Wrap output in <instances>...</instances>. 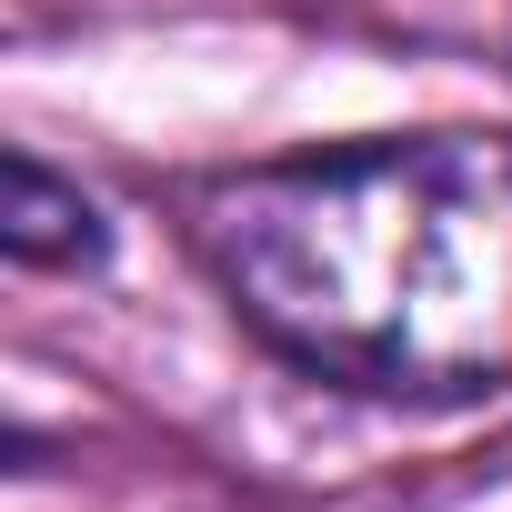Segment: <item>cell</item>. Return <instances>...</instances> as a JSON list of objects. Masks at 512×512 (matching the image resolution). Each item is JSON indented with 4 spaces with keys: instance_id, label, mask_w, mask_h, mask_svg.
<instances>
[{
    "instance_id": "1",
    "label": "cell",
    "mask_w": 512,
    "mask_h": 512,
    "mask_svg": "<svg viewBox=\"0 0 512 512\" xmlns=\"http://www.w3.org/2000/svg\"><path fill=\"white\" fill-rule=\"evenodd\" d=\"M231 322L362 402L512 392V131H382L191 181Z\"/></svg>"
},
{
    "instance_id": "2",
    "label": "cell",
    "mask_w": 512,
    "mask_h": 512,
    "mask_svg": "<svg viewBox=\"0 0 512 512\" xmlns=\"http://www.w3.org/2000/svg\"><path fill=\"white\" fill-rule=\"evenodd\" d=\"M0 251L21 272H101L111 262V221L41 151H0Z\"/></svg>"
}]
</instances>
